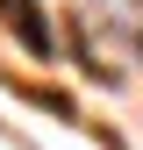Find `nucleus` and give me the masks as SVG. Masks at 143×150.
I'll use <instances>...</instances> for the list:
<instances>
[{
	"label": "nucleus",
	"mask_w": 143,
	"mask_h": 150,
	"mask_svg": "<svg viewBox=\"0 0 143 150\" xmlns=\"http://www.w3.org/2000/svg\"><path fill=\"white\" fill-rule=\"evenodd\" d=\"M0 22H7L14 36H22V50H36V57H50V22L29 7V0H0Z\"/></svg>",
	"instance_id": "1"
}]
</instances>
